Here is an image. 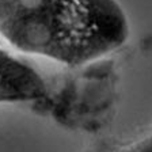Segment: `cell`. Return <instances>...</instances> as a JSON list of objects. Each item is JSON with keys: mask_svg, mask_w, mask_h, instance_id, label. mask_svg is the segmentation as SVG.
<instances>
[{"mask_svg": "<svg viewBox=\"0 0 152 152\" xmlns=\"http://www.w3.org/2000/svg\"><path fill=\"white\" fill-rule=\"evenodd\" d=\"M48 96L44 76L0 42V103L39 102Z\"/></svg>", "mask_w": 152, "mask_h": 152, "instance_id": "6da1fadb", "label": "cell"}, {"mask_svg": "<svg viewBox=\"0 0 152 152\" xmlns=\"http://www.w3.org/2000/svg\"><path fill=\"white\" fill-rule=\"evenodd\" d=\"M35 0H0V39L4 41L15 30Z\"/></svg>", "mask_w": 152, "mask_h": 152, "instance_id": "7a4b0ae2", "label": "cell"}]
</instances>
